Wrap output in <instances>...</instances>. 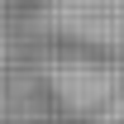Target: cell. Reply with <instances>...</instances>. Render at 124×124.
Here are the masks:
<instances>
[{
	"label": "cell",
	"mask_w": 124,
	"mask_h": 124,
	"mask_svg": "<svg viewBox=\"0 0 124 124\" xmlns=\"http://www.w3.org/2000/svg\"><path fill=\"white\" fill-rule=\"evenodd\" d=\"M43 81H48V91L57 95L67 110H77V115L100 110L110 95L119 91V72L100 53H62V57H53L43 67Z\"/></svg>",
	"instance_id": "2"
},
{
	"label": "cell",
	"mask_w": 124,
	"mask_h": 124,
	"mask_svg": "<svg viewBox=\"0 0 124 124\" xmlns=\"http://www.w3.org/2000/svg\"><path fill=\"white\" fill-rule=\"evenodd\" d=\"M33 24L81 53H115L124 48V0H38Z\"/></svg>",
	"instance_id": "1"
}]
</instances>
